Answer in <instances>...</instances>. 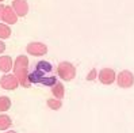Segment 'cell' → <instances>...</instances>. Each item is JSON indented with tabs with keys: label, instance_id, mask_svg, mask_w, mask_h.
Here are the masks:
<instances>
[{
	"label": "cell",
	"instance_id": "7",
	"mask_svg": "<svg viewBox=\"0 0 134 133\" xmlns=\"http://www.w3.org/2000/svg\"><path fill=\"white\" fill-rule=\"evenodd\" d=\"M2 22L7 23V25H15L18 22V15L11 6H4V10L2 14Z\"/></svg>",
	"mask_w": 134,
	"mask_h": 133
},
{
	"label": "cell",
	"instance_id": "12",
	"mask_svg": "<svg viewBox=\"0 0 134 133\" xmlns=\"http://www.w3.org/2000/svg\"><path fill=\"white\" fill-rule=\"evenodd\" d=\"M52 94H53V97L54 98H57V99H62L65 95V87H64V84H62L61 82H56L53 86H52Z\"/></svg>",
	"mask_w": 134,
	"mask_h": 133
},
{
	"label": "cell",
	"instance_id": "3",
	"mask_svg": "<svg viewBox=\"0 0 134 133\" xmlns=\"http://www.w3.org/2000/svg\"><path fill=\"white\" fill-rule=\"evenodd\" d=\"M116 83L121 88H130L134 84V75L127 69L121 71L116 75Z\"/></svg>",
	"mask_w": 134,
	"mask_h": 133
},
{
	"label": "cell",
	"instance_id": "11",
	"mask_svg": "<svg viewBox=\"0 0 134 133\" xmlns=\"http://www.w3.org/2000/svg\"><path fill=\"white\" fill-rule=\"evenodd\" d=\"M14 68V62L10 56H0V72L8 73Z\"/></svg>",
	"mask_w": 134,
	"mask_h": 133
},
{
	"label": "cell",
	"instance_id": "13",
	"mask_svg": "<svg viewBox=\"0 0 134 133\" xmlns=\"http://www.w3.org/2000/svg\"><path fill=\"white\" fill-rule=\"evenodd\" d=\"M12 125V121H11V117L7 115L4 113L0 114V130H8Z\"/></svg>",
	"mask_w": 134,
	"mask_h": 133
},
{
	"label": "cell",
	"instance_id": "10",
	"mask_svg": "<svg viewBox=\"0 0 134 133\" xmlns=\"http://www.w3.org/2000/svg\"><path fill=\"white\" fill-rule=\"evenodd\" d=\"M15 76H16V79L19 82V86H22V87L25 88H30L31 87V80H30V73H29V69L27 71H20V72H16L14 73Z\"/></svg>",
	"mask_w": 134,
	"mask_h": 133
},
{
	"label": "cell",
	"instance_id": "2",
	"mask_svg": "<svg viewBox=\"0 0 134 133\" xmlns=\"http://www.w3.org/2000/svg\"><path fill=\"white\" fill-rule=\"evenodd\" d=\"M57 73L61 80L70 82L76 77V68L72 62L69 61H61L57 67Z\"/></svg>",
	"mask_w": 134,
	"mask_h": 133
},
{
	"label": "cell",
	"instance_id": "5",
	"mask_svg": "<svg viewBox=\"0 0 134 133\" xmlns=\"http://www.w3.org/2000/svg\"><path fill=\"white\" fill-rule=\"evenodd\" d=\"M98 79L100 80L102 84L110 86V84H113L114 82H116V73L114 72V69H111V68H103L98 73Z\"/></svg>",
	"mask_w": 134,
	"mask_h": 133
},
{
	"label": "cell",
	"instance_id": "15",
	"mask_svg": "<svg viewBox=\"0 0 134 133\" xmlns=\"http://www.w3.org/2000/svg\"><path fill=\"white\" fill-rule=\"evenodd\" d=\"M11 107V99L8 97L2 95L0 97V113H5L7 110H10Z\"/></svg>",
	"mask_w": 134,
	"mask_h": 133
},
{
	"label": "cell",
	"instance_id": "14",
	"mask_svg": "<svg viewBox=\"0 0 134 133\" xmlns=\"http://www.w3.org/2000/svg\"><path fill=\"white\" fill-rule=\"evenodd\" d=\"M11 29L10 25L7 23H0V40H7V38L11 37Z\"/></svg>",
	"mask_w": 134,
	"mask_h": 133
},
{
	"label": "cell",
	"instance_id": "1",
	"mask_svg": "<svg viewBox=\"0 0 134 133\" xmlns=\"http://www.w3.org/2000/svg\"><path fill=\"white\" fill-rule=\"evenodd\" d=\"M30 80L33 84H42L46 87H52L57 82V76L54 75V67L49 61H38L33 71L30 72Z\"/></svg>",
	"mask_w": 134,
	"mask_h": 133
},
{
	"label": "cell",
	"instance_id": "6",
	"mask_svg": "<svg viewBox=\"0 0 134 133\" xmlns=\"http://www.w3.org/2000/svg\"><path fill=\"white\" fill-rule=\"evenodd\" d=\"M26 52L31 56H43L48 53V46L43 42H30L26 46Z\"/></svg>",
	"mask_w": 134,
	"mask_h": 133
},
{
	"label": "cell",
	"instance_id": "4",
	"mask_svg": "<svg viewBox=\"0 0 134 133\" xmlns=\"http://www.w3.org/2000/svg\"><path fill=\"white\" fill-rule=\"evenodd\" d=\"M0 87L3 90H8V91H12L15 88L19 87V82L16 79V76L14 73H5L0 77Z\"/></svg>",
	"mask_w": 134,
	"mask_h": 133
},
{
	"label": "cell",
	"instance_id": "17",
	"mask_svg": "<svg viewBox=\"0 0 134 133\" xmlns=\"http://www.w3.org/2000/svg\"><path fill=\"white\" fill-rule=\"evenodd\" d=\"M98 73H99V72L96 71V68H92L91 71L87 73V77H85V79L88 80V82H93L95 79H98Z\"/></svg>",
	"mask_w": 134,
	"mask_h": 133
},
{
	"label": "cell",
	"instance_id": "20",
	"mask_svg": "<svg viewBox=\"0 0 134 133\" xmlns=\"http://www.w3.org/2000/svg\"><path fill=\"white\" fill-rule=\"evenodd\" d=\"M4 133H16V132H15V130H5Z\"/></svg>",
	"mask_w": 134,
	"mask_h": 133
},
{
	"label": "cell",
	"instance_id": "21",
	"mask_svg": "<svg viewBox=\"0 0 134 133\" xmlns=\"http://www.w3.org/2000/svg\"><path fill=\"white\" fill-rule=\"evenodd\" d=\"M2 2H3V0H0V3H2Z\"/></svg>",
	"mask_w": 134,
	"mask_h": 133
},
{
	"label": "cell",
	"instance_id": "8",
	"mask_svg": "<svg viewBox=\"0 0 134 133\" xmlns=\"http://www.w3.org/2000/svg\"><path fill=\"white\" fill-rule=\"evenodd\" d=\"M11 7L16 12L18 17H26L29 14V3L27 0H12Z\"/></svg>",
	"mask_w": 134,
	"mask_h": 133
},
{
	"label": "cell",
	"instance_id": "18",
	"mask_svg": "<svg viewBox=\"0 0 134 133\" xmlns=\"http://www.w3.org/2000/svg\"><path fill=\"white\" fill-rule=\"evenodd\" d=\"M4 50H5V44H4L2 40H0V54L4 53Z\"/></svg>",
	"mask_w": 134,
	"mask_h": 133
},
{
	"label": "cell",
	"instance_id": "16",
	"mask_svg": "<svg viewBox=\"0 0 134 133\" xmlns=\"http://www.w3.org/2000/svg\"><path fill=\"white\" fill-rule=\"evenodd\" d=\"M46 105H48V107H49V109H52V110H60V109L62 107V102H61V99H57V98L48 99V100H46Z\"/></svg>",
	"mask_w": 134,
	"mask_h": 133
},
{
	"label": "cell",
	"instance_id": "9",
	"mask_svg": "<svg viewBox=\"0 0 134 133\" xmlns=\"http://www.w3.org/2000/svg\"><path fill=\"white\" fill-rule=\"evenodd\" d=\"M27 69H29V58L25 54H20V56H18L15 58V64H14L12 71H14V73H16L20 71H27Z\"/></svg>",
	"mask_w": 134,
	"mask_h": 133
},
{
	"label": "cell",
	"instance_id": "19",
	"mask_svg": "<svg viewBox=\"0 0 134 133\" xmlns=\"http://www.w3.org/2000/svg\"><path fill=\"white\" fill-rule=\"evenodd\" d=\"M3 10H4V6L0 4V20H2V14H3Z\"/></svg>",
	"mask_w": 134,
	"mask_h": 133
}]
</instances>
